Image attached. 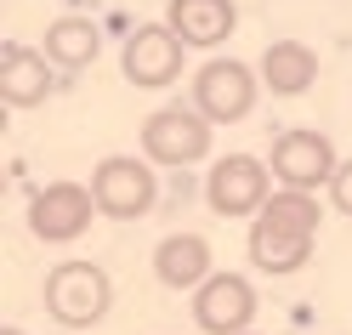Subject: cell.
I'll return each mask as SVG.
<instances>
[{"mask_svg":"<svg viewBox=\"0 0 352 335\" xmlns=\"http://www.w3.org/2000/svg\"><path fill=\"white\" fill-rule=\"evenodd\" d=\"M210 131L216 120H205L199 108H160L153 120H142V153L153 165H193L210 153Z\"/></svg>","mask_w":352,"mask_h":335,"instance_id":"4","label":"cell"},{"mask_svg":"<svg viewBox=\"0 0 352 335\" xmlns=\"http://www.w3.org/2000/svg\"><path fill=\"white\" fill-rule=\"evenodd\" d=\"M329 205H336L341 216H352V160H346L336 176H329Z\"/></svg>","mask_w":352,"mask_h":335,"instance_id":"16","label":"cell"},{"mask_svg":"<svg viewBox=\"0 0 352 335\" xmlns=\"http://www.w3.org/2000/svg\"><path fill=\"white\" fill-rule=\"evenodd\" d=\"M153 160H131V153H114V160H102L97 176H91V193H97V210L114 216V221H137L148 216L153 193H160V182H153Z\"/></svg>","mask_w":352,"mask_h":335,"instance_id":"6","label":"cell"},{"mask_svg":"<svg viewBox=\"0 0 352 335\" xmlns=\"http://www.w3.org/2000/svg\"><path fill=\"white\" fill-rule=\"evenodd\" d=\"M108 301H114V284L97 261H57L46 273V312L63 329H91Z\"/></svg>","mask_w":352,"mask_h":335,"instance_id":"2","label":"cell"},{"mask_svg":"<svg viewBox=\"0 0 352 335\" xmlns=\"http://www.w3.org/2000/svg\"><path fill=\"white\" fill-rule=\"evenodd\" d=\"M52 69L57 63L46 52H29V46H6L0 52V97H6V108H40L52 97Z\"/></svg>","mask_w":352,"mask_h":335,"instance_id":"11","label":"cell"},{"mask_svg":"<svg viewBox=\"0 0 352 335\" xmlns=\"http://www.w3.org/2000/svg\"><path fill=\"white\" fill-rule=\"evenodd\" d=\"M182 52H188V40L176 34L170 23H142L137 34L125 40L120 69H125L131 85H142V91H160V85H170L176 74H182Z\"/></svg>","mask_w":352,"mask_h":335,"instance_id":"8","label":"cell"},{"mask_svg":"<svg viewBox=\"0 0 352 335\" xmlns=\"http://www.w3.org/2000/svg\"><path fill=\"white\" fill-rule=\"evenodd\" d=\"M239 335H250V329H239Z\"/></svg>","mask_w":352,"mask_h":335,"instance_id":"18","label":"cell"},{"mask_svg":"<svg viewBox=\"0 0 352 335\" xmlns=\"http://www.w3.org/2000/svg\"><path fill=\"white\" fill-rule=\"evenodd\" d=\"M97 52H102V34H97V23H85V17H57L46 29V57L57 69H85Z\"/></svg>","mask_w":352,"mask_h":335,"instance_id":"15","label":"cell"},{"mask_svg":"<svg viewBox=\"0 0 352 335\" xmlns=\"http://www.w3.org/2000/svg\"><path fill=\"white\" fill-rule=\"evenodd\" d=\"M256 85H261V74L245 69L239 57H210L193 74V108L205 120H216V125H233V120H245L256 108Z\"/></svg>","mask_w":352,"mask_h":335,"instance_id":"3","label":"cell"},{"mask_svg":"<svg viewBox=\"0 0 352 335\" xmlns=\"http://www.w3.org/2000/svg\"><path fill=\"white\" fill-rule=\"evenodd\" d=\"M318 80V52L301 46V40H273L267 52H261V85L278 97H301L307 85Z\"/></svg>","mask_w":352,"mask_h":335,"instance_id":"14","label":"cell"},{"mask_svg":"<svg viewBox=\"0 0 352 335\" xmlns=\"http://www.w3.org/2000/svg\"><path fill=\"white\" fill-rule=\"evenodd\" d=\"M205 199H210L216 216H256L273 199V165L250 160V153H228V160H216Z\"/></svg>","mask_w":352,"mask_h":335,"instance_id":"7","label":"cell"},{"mask_svg":"<svg viewBox=\"0 0 352 335\" xmlns=\"http://www.w3.org/2000/svg\"><path fill=\"white\" fill-rule=\"evenodd\" d=\"M250 318H256V290H250V279L210 273L199 290H193V324H199L205 335H239V329H250Z\"/></svg>","mask_w":352,"mask_h":335,"instance_id":"10","label":"cell"},{"mask_svg":"<svg viewBox=\"0 0 352 335\" xmlns=\"http://www.w3.org/2000/svg\"><path fill=\"white\" fill-rule=\"evenodd\" d=\"M153 273H160L165 290H199L210 279V244L199 233H170L160 239V250H153Z\"/></svg>","mask_w":352,"mask_h":335,"instance_id":"13","label":"cell"},{"mask_svg":"<svg viewBox=\"0 0 352 335\" xmlns=\"http://www.w3.org/2000/svg\"><path fill=\"white\" fill-rule=\"evenodd\" d=\"M165 23L188 40V46H222L239 29V6L233 0H170Z\"/></svg>","mask_w":352,"mask_h":335,"instance_id":"12","label":"cell"},{"mask_svg":"<svg viewBox=\"0 0 352 335\" xmlns=\"http://www.w3.org/2000/svg\"><path fill=\"white\" fill-rule=\"evenodd\" d=\"M324 221V205L313 199V188H284L250 221V261L261 273H296L313 261V233Z\"/></svg>","mask_w":352,"mask_h":335,"instance_id":"1","label":"cell"},{"mask_svg":"<svg viewBox=\"0 0 352 335\" xmlns=\"http://www.w3.org/2000/svg\"><path fill=\"white\" fill-rule=\"evenodd\" d=\"M267 165L284 188H329V176L341 171L324 131H284V137H273Z\"/></svg>","mask_w":352,"mask_h":335,"instance_id":"9","label":"cell"},{"mask_svg":"<svg viewBox=\"0 0 352 335\" xmlns=\"http://www.w3.org/2000/svg\"><path fill=\"white\" fill-rule=\"evenodd\" d=\"M91 216H102L97 210V193H91V182H46L34 193V205H29V228H34V239H46V244H74L85 228H91Z\"/></svg>","mask_w":352,"mask_h":335,"instance_id":"5","label":"cell"},{"mask_svg":"<svg viewBox=\"0 0 352 335\" xmlns=\"http://www.w3.org/2000/svg\"><path fill=\"white\" fill-rule=\"evenodd\" d=\"M0 335H23V329H12V324H6V329H0Z\"/></svg>","mask_w":352,"mask_h":335,"instance_id":"17","label":"cell"}]
</instances>
